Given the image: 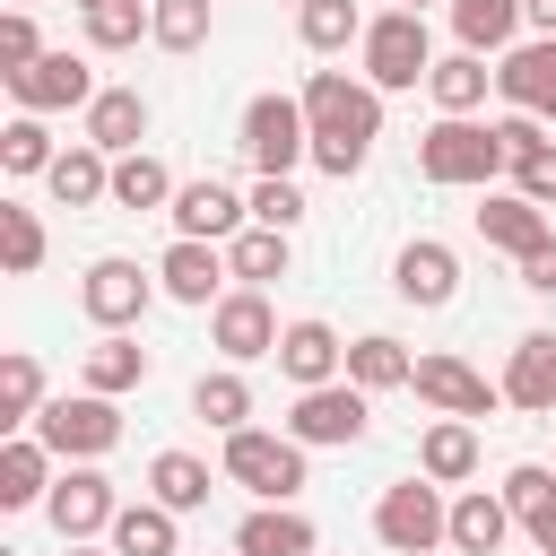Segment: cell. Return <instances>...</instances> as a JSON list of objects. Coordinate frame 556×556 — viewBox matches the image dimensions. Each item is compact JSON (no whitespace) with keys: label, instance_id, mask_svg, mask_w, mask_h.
Masks as SVG:
<instances>
[{"label":"cell","instance_id":"6da1fadb","mask_svg":"<svg viewBox=\"0 0 556 556\" xmlns=\"http://www.w3.org/2000/svg\"><path fill=\"white\" fill-rule=\"evenodd\" d=\"M304 122H313V165L348 182L382 139V87L348 78V70H313L304 78Z\"/></svg>","mask_w":556,"mask_h":556},{"label":"cell","instance_id":"7a4b0ae2","mask_svg":"<svg viewBox=\"0 0 556 556\" xmlns=\"http://www.w3.org/2000/svg\"><path fill=\"white\" fill-rule=\"evenodd\" d=\"M417 174L443 182V191H469V182H495L504 174V139L495 122H469V113H443L426 139H417Z\"/></svg>","mask_w":556,"mask_h":556},{"label":"cell","instance_id":"3957f363","mask_svg":"<svg viewBox=\"0 0 556 556\" xmlns=\"http://www.w3.org/2000/svg\"><path fill=\"white\" fill-rule=\"evenodd\" d=\"M374 539H382L391 556H434V547L452 539V504L434 495L426 469L400 478V486H382V504H374Z\"/></svg>","mask_w":556,"mask_h":556},{"label":"cell","instance_id":"277c9868","mask_svg":"<svg viewBox=\"0 0 556 556\" xmlns=\"http://www.w3.org/2000/svg\"><path fill=\"white\" fill-rule=\"evenodd\" d=\"M226 478L252 486L261 504H295V486H304V443H295V434L235 426V434H226Z\"/></svg>","mask_w":556,"mask_h":556},{"label":"cell","instance_id":"5b68a950","mask_svg":"<svg viewBox=\"0 0 556 556\" xmlns=\"http://www.w3.org/2000/svg\"><path fill=\"white\" fill-rule=\"evenodd\" d=\"M434 70V43H426V9H391L365 26V78L391 96V87H426Z\"/></svg>","mask_w":556,"mask_h":556},{"label":"cell","instance_id":"8992f818","mask_svg":"<svg viewBox=\"0 0 556 556\" xmlns=\"http://www.w3.org/2000/svg\"><path fill=\"white\" fill-rule=\"evenodd\" d=\"M243 156H252V174H287L295 156H313L304 96H252L243 104Z\"/></svg>","mask_w":556,"mask_h":556},{"label":"cell","instance_id":"52a82bcc","mask_svg":"<svg viewBox=\"0 0 556 556\" xmlns=\"http://www.w3.org/2000/svg\"><path fill=\"white\" fill-rule=\"evenodd\" d=\"M35 434H43L61 460H96V452H113V443H122V417H113V400H104V391H78V400L61 391V400H43V408H35Z\"/></svg>","mask_w":556,"mask_h":556},{"label":"cell","instance_id":"ba28073f","mask_svg":"<svg viewBox=\"0 0 556 556\" xmlns=\"http://www.w3.org/2000/svg\"><path fill=\"white\" fill-rule=\"evenodd\" d=\"M374 426V408H365V391L339 374V382H313V391H295V408H287V434L313 452V443H356Z\"/></svg>","mask_w":556,"mask_h":556},{"label":"cell","instance_id":"9c48e42d","mask_svg":"<svg viewBox=\"0 0 556 556\" xmlns=\"http://www.w3.org/2000/svg\"><path fill=\"white\" fill-rule=\"evenodd\" d=\"M208 348H217L226 365L278 356V313H269V295H261V287H235V295H217V313H208Z\"/></svg>","mask_w":556,"mask_h":556},{"label":"cell","instance_id":"30bf717a","mask_svg":"<svg viewBox=\"0 0 556 556\" xmlns=\"http://www.w3.org/2000/svg\"><path fill=\"white\" fill-rule=\"evenodd\" d=\"M408 391H417V400H434L443 417H495V408H504V382H486V374H478V365H460V356H417Z\"/></svg>","mask_w":556,"mask_h":556},{"label":"cell","instance_id":"8fae6325","mask_svg":"<svg viewBox=\"0 0 556 556\" xmlns=\"http://www.w3.org/2000/svg\"><path fill=\"white\" fill-rule=\"evenodd\" d=\"M43 513H52V530H61V547L70 539H96V530H113V513H122V495H113V478L104 469H70V478H52V495H43Z\"/></svg>","mask_w":556,"mask_h":556},{"label":"cell","instance_id":"7c38bea8","mask_svg":"<svg viewBox=\"0 0 556 556\" xmlns=\"http://www.w3.org/2000/svg\"><path fill=\"white\" fill-rule=\"evenodd\" d=\"M9 96H17V113H70V104H96L104 87H96V70L78 52H43L35 70L9 78Z\"/></svg>","mask_w":556,"mask_h":556},{"label":"cell","instance_id":"4fadbf2b","mask_svg":"<svg viewBox=\"0 0 556 556\" xmlns=\"http://www.w3.org/2000/svg\"><path fill=\"white\" fill-rule=\"evenodd\" d=\"M148 295H156V278H148L139 261H122V252H113V261H96V269H87V287H78V304H87V321H96V330H130V321L148 313Z\"/></svg>","mask_w":556,"mask_h":556},{"label":"cell","instance_id":"5bb4252c","mask_svg":"<svg viewBox=\"0 0 556 556\" xmlns=\"http://www.w3.org/2000/svg\"><path fill=\"white\" fill-rule=\"evenodd\" d=\"M495 96H504L513 113H539V122H556V35H530V43H513V52L495 61Z\"/></svg>","mask_w":556,"mask_h":556},{"label":"cell","instance_id":"9a60e30c","mask_svg":"<svg viewBox=\"0 0 556 556\" xmlns=\"http://www.w3.org/2000/svg\"><path fill=\"white\" fill-rule=\"evenodd\" d=\"M278 374H287L295 391H313V382H339V374H348V348H339V330H330V321H287V330H278Z\"/></svg>","mask_w":556,"mask_h":556},{"label":"cell","instance_id":"2e32d148","mask_svg":"<svg viewBox=\"0 0 556 556\" xmlns=\"http://www.w3.org/2000/svg\"><path fill=\"white\" fill-rule=\"evenodd\" d=\"M252 217V200H235L226 182H182L174 191V235H200V243H235Z\"/></svg>","mask_w":556,"mask_h":556},{"label":"cell","instance_id":"e0dca14e","mask_svg":"<svg viewBox=\"0 0 556 556\" xmlns=\"http://www.w3.org/2000/svg\"><path fill=\"white\" fill-rule=\"evenodd\" d=\"M217 278H235V261H226L217 243H200V235H174V252L156 261V287H165L174 304H208Z\"/></svg>","mask_w":556,"mask_h":556},{"label":"cell","instance_id":"ac0fdd59","mask_svg":"<svg viewBox=\"0 0 556 556\" xmlns=\"http://www.w3.org/2000/svg\"><path fill=\"white\" fill-rule=\"evenodd\" d=\"M478 235H486L495 252H513V261H521V252H539L556 226H547V208H539L530 191H486V208H478Z\"/></svg>","mask_w":556,"mask_h":556},{"label":"cell","instance_id":"d6986e66","mask_svg":"<svg viewBox=\"0 0 556 556\" xmlns=\"http://www.w3.org/2000/svg\"><path fill=\"white\" fill-rule=\"evenodd\" d=\"M391 287L408 295V304H452L460 295V261H452V243H400V261H391Z\"/></svg>","mask_w":556,"mask_h":556},{"label":"cell","instance_id":"ffe728a7","mask_svg":"<svg viewBox=\"0 0 556 556\" xmlns=\"http://www.w3.org/2000/svg\"><path fill=\"white\" fill-rule=\"evenodd\" d=\"M504 400H513V408H530V417H547V408H556V330H530V339H513Z\"/></svg>","mask_w":556,"mask_h":556},{"label":"cell","instance_id":"44dd1931","mask_svg":"<svg viewBox=\"0 0 556 556\" xmlns=\"http://www.w3.org/2000/svg\"><path fill=\"white\" fill-rule=\"evenodd\" d=\"M43 182H52V200H61V208H96V200H113V156H104L96 139H78V148H61V156H52V174H43Z\"/></svg>","mask_w":556,"mask_h":556},{"label":"cell","instance_id":"7402d4cb","mask_svg":"<svg viewBox=\"0 0 556 556\" xmlns=\"http://www.w3.org/2000/svg\"><path fill=\"white\" fill-rule=\"evenodd\" d=\"M43 495H52V443H43V434H9V443H0V504L26 513V504H43Z\"/></svg>","mask_w":556,"mask_h":556},{"label":"cell","instance_id":"603a6c76","mask_svg":"<svg viewBox=\"0 0 556 556\" xmlns=\"http://www.w3.org/2000/svg\"><path fill=\"white\" fill-rule=\"evenodd\" d=\"M87 139H96L104 156H130V148L148 139V96H139V87H104V96L87 104Z\"/></svg>","mask_w":556,"mask_h":556},{"label":"cell","instance_id":"cb8c5ba5","mask_svg":"<svg viewBox=\"0 0 556 556\" xmlns=\"http://www.w3.org/2000/svg\"><path fill=\"white\" fill-rule=\"evenodd\" d=\"M235 547L243 556H313V521L295 504H261V513L235 521Z\"/></svg>","mask_w":556,"mask_h":556},{"label":"cell","instance_id":"d4e9b609","mask_svg":"<svg viewBox=\"0 0 556 556\" xmlns=\"http://www.w3.org/2000/svg\"><path fill=\"white\" fill-rule=\"evenodd\" d=\"M521 26H530L521 0H452V35H460V52H513Z\"/></svg>","mask_w":556,"mask_h":556},{"label":"cell","instance_id":"484cf974","mask_svg":"<svg viewBox=\"0 0 556 556\" xmlns=\"http://www.w3.org/2000/svg\"><path fill=\"white\" fill-rule=\"evenodd\" d=\"M417 469H426L434 486H460V478L478 469V426H469V417H443V426H426V443H417Z\"/></svg>","mask_w":556,"mask_h":556},{"label":"cell","instance_id":"4316f807","mask_svg":"<svg viewBox=\"0 0 556 556\" xmlns=\"http://www.w3.org/2000/svg\"><path fill=\"white\" fill-rule=\"evenodd\" d=\"M504 530H513V504H504V495L469 486V495L452 504V547H460V556H495V547H504Z\"/></svg>","mask_w":556,"mask_h":556},{"label":"cell","instance_id":"83f0119b","mask_svg":"<svg viewBox=\"0 0 556 556\" xmlns=\"http://www.w3.org/2000/svg\"><path fill=\"white\" fill-rule=\"evenodd\" d=\"M486 87H495L486 52H452V61H434V70H426V96H434L443 113H478V104H486Z\"/></svg>","mask_w":556,"mask_h":556},{"label":"cell","instance_id":"f1b7e54d","mask_svg":"<svg viewBox=\"0 0 556 556\" xmlns=\"http://www.w3.org/2000/svg\"><path fill=\"white\" fill-rule=\"evenodd\" d=\"M139 382H148V348H139L130 330H104V339L87 348V391L113 400V391H139Z\"/></svg>","mask_w":556,"mask_h":556},{"label":"cell","instance_id":"f546056e","mask_svg":"<svg viewBox=\"0 0 556 556\" xmlns=\"http://www.w3.org/2000/svg\"><path fill=\"white\" fill-rule=\"evenodd\" d=\"M174 174L148 156V148H130V156H113V208H174Z\"/></svg>","mask_w":556,"mask_h":556},{"label":"cell","instance_id":"4dcf8cb0","mask_svg":"<svg viewBox=\"0 0 556 556\" xmlns=\"http://www.w3.org/2000/svg\"><path fill=\"white\" fill-rule=\"evenodd\" d=\"M408 374H417V356H408L400 339H382V330H374V339H348V382H356V391H400Z\"/></svg>","mask_w":556,"mask_h":556},{"label":"cell","instance_id":"1f68e13d","mask_svg":"<svg viewBox=\"0 0 556 556\" xmlns=\"http://www.w3.org/2000/svg\"><path fill=\"white\" fill-rule=\"evenodd\" d=\"M191 417H200V426H217V434H235V426L252 417V382H243L235 365L200 374V382H191Z\"/></svg>","mask_w":556,"mask_h":556},{"label":"cell","instance_id":"d6a6232c","mask_svg":"<svg viewBox=\"0 0 556 556\" xmlns=\"http://www.w3.org/2000/svg\"><path fill=\"white\" fill-rule=\"evenodd\" d=\"M504 504H513V521L547 547V530H556V469H539V460H521L513 478H504Z\"/></svg>","mask_w":556,"mask_h":556},{"label":"cell","instance_id":"836d02e7","mask_svg":"<svg viewBox=\"0 0 556 556\" xmlns=\"http://www.w3.org/2000/svg\"><path fill=\"white\" fill-rule=\"evenodd\" d=\"M148 495L174 504V513H200V504H208V460H191V452H156V460H148Z\"/></svg>","mask_w":556,"mask_h":556},{"label":"cell","instance_id":"e575fe53","mask_svg":"<svg viewBox=\"0 0 556 556\" xmlns=\"http://www.w3.org/2000/svg\"><path fill=\"white\" fill-rule=\"evenodd\" d=\"M113 547L122 556H174V504H156V495L148 504H122L113 513Z\"/></svg>","mask_w":556,"mask_h":556},{"label":"cell","instance_id":"d590c367","mask_svg":"<svg viewBox=\"0 0 556 556\" xmlns=\"http://www.w3.org/2000/svg\"><path fill=\"white\" fill-rule=\"evenodd\" d=\"M295 35L313 52H348V43H365V17H356V0H304L295 9Z\"/></svg>","mask_w":556,"mask_h":556},{"label":"cell","instance_id":"8d00e7d4","mask_svg":"<svg viewBox=\"0 0 556 556\" xmlns=\"http://www.w3.org/2000/svg\"><path fill=\"white\" fill-rule=\"evenodd\" d=\"M226 261H235L243 287H269V278H287V235H278V226H243V235L226 243Z\"/></svg>","mask_w":556,"mask_h":556},{"label":"cell","instance_id":"74e56055","mask_svg":"<svg viewBox=\"0 0 556 556\" xmlns=\"http://www.w3.org/2000/svg\"><path fill=\"white\" fill-rule=\"evenodd\" d=\"M35 408H43V365L26 348H9L0 356V426H35Z\"/></svg>","mask_w":556,"mask_h":556},{"label":"cell","instance_id":"f35d334b","mask_svg":"<svg viewBox=\"0 0 556 556\" xmlns=\"http://www.w3.org/2000/svg\"><path fill=\"white\" fill-rule=\"evenodd\" d=\"M148 26H156V0H104V9H87V43L96 52H130Z\"/></svg>","mask_w":556,"mask_h":556},{"label":"cell","instance_id":"ab89813d","mask_svg":"<svg viewBox=\"0 0 556 556\" xmlns=\"http://www.w3.org/2000/svg\"><path fill=\"white\" fill-rule=\"evenodd\" d=\"M52 156H61V148H52V130H43V113H17V122L0 130V165H9V174H52Z\"/></svg>","mask_w":556,"mask_h":556},{"label":"cell","instance_id":"60d3db41","mask_svg":"<svg viewBox=\"0 0 556 556\" xmlns=\"http://www.w3.org/2000/svg\"><path fill=\"white\" fill-rule=\"evenodd\" d=\"M0 261H9V278L43 269V226H35V208H17V200H0Z\"/></svg>","mask_w":556,"mask_h":556},{"label":"cell","instance_id":"b9f144b4","mask_svg":"<svg viewBox=\"0 0 556 556\" xmlns=\"http://www.w3.org/2000/svg\"><path fill=\"white\" fill-rule=\"evenodd\" d=\"M165 52H200L208 43V0H156V26H148Z\"/></svg>","mask_w":556,"mask_h":556},{"label":"cell","instance_id":"7bdbcfd3","mask_svg":"<svg viewBox=\"0 0 556 556\" xmlns=\"http://www.w3.org/2000/svg\"><path fill=\"white\" fill-rule=\"evenodd\" d=\"M252 217L278 226V235H295V226H304V191H295L287 174H261V182H252Z\"/></svg>","mask_w":556,"mask_h":556},{"label":"cell","instance_id":"ee69618b","mask_svg":"<svg viewBox=\"0 0 556 556\" xmlns=\"http://www.w3.org/2000/svg\"><path fill=\"white\" fill-rule=\"evenodd\" d=\"M35 61H43V35H35L26 9H9V17H0V78H17V70H35Z\"/></svg>","mask_w":556,"mask_h":556},{"label":"cell","instance_id":"f6af8a7d","mask_svg":"<svg viewBox=\"0 0 556 556\" xmlns=\"http://www.w3.org/2000/svg\"><path fill=\"white\" fill-rule=\"evenodd\" d=\"M504 174H513V191H530L539 208H556V139H539V148H530V156H513Z\"/></svg>","mask_w":556,"mask_h":556},{"label":"cell","instance_id":"bcb514c9","mask_svg":"<svg viewBox=\"0 0 556 556\" xmlns=\"http://www.w3.org/2000/svg\"><path fill=\"white\" fill-rule=\"evenodd\" d=\"M521 287H530V295H556V235H547L539 252H521Z\"/></svg>","mask_w":556,"mask_h":556},{"label":"cell","instance_id":"7dc6e473","mask_svg":"<svg viewBox=\"0 0 556 556\" xmlns=\"http://www.w3.org/2000/svg\"><path fill=\"white\" fill-rule=\"evenodd\" d=\"M521 17H530L539 35H556V0H521Z\"/></svg>","mask_w":556,"mask_h":556},{"label":"cell","instance_id":"c3c4849f","mask_svg":"<svg viewBox=\"0 0 556 556\" xmlns=\"http://www.w3.org/2000/svg\"><path fill=\"white\" fill-rule=\"evenodd\" d=\"M70 556H122V547H87V539H70Z\"/></svg>","mask_w":556,"mask_h":556},{"label":"cell","instance_id":"681fc988","mask_svg":"<svg viewBox=\"0 0 556 556\" xmlns=\"http://www.w3.org/2000/svg\"><path fill=\"white\" fill-rule=\"evenodd\" d=\"M78 9H104V0H78Z\"/></svg>","mask_w":556,"mask_h":556},{"label":"cell","instance_id":"f907efd6","mask_svg":"<svg viewBox=\"0 0 556 556\" xmlns=\"http://www.w3.org/2000/svg\"><path fill=\"white\" fill-rule=\"evenodd\" d=\"M547 556H556V530H547Z\"/></svg>","mask_w":556,"mask_h":556},{"label":"cell","instance_id":"816d5d0a","mask_svg":"<svg viewBox=\"0 0 556 556\" xmlns=\"http://www.w3.org/2000/svg\"><path fill=\"white\" fill-rule=\"evenodd\" d=\"M400 9H426V0H400Z\"/></svg>","mask_w":556,"mask_h":556},{"label":"cell","instance_id":"f5cc1de1","mask_svg":"<svg viewBox=\"0 0 556 556\" xmlns=\"http://www.w3.org/2000/svg\"><path fill=\"white\" fill-rule=\"evenodd\" d=\"M295 9H304V0H295Z\"/></svg>","mask_w":556,"mask_h":556},{"label":"cell","instance_id":"db71d44e","mask_svg":"<svg viewBox=\"0 0 556 556\" xmlns=\"http://www.w3.org/2000/svg\"><path fill=\"white\" fill-rule=\"evenodd\" d=\"M235 556H243V547H235Z\"/></svg>","mask_w":556,"mask_h":556}]
</instances>
